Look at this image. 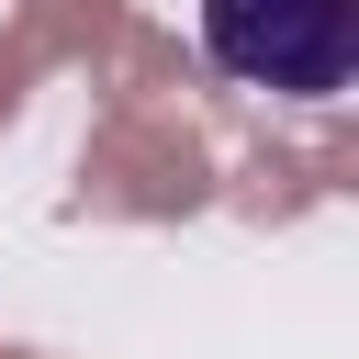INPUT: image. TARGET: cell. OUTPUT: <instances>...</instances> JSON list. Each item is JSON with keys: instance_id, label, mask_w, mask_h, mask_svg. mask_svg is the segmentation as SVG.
I'll return each instance as SVG.
<instances>
[{"instance_id": "1", "label": "cell", "mask_w": 359, "mask_h": 359, "mask_svg": "<svg viewBox=\"0 0 359 359\" xmlns=\"http://www.w3.org/2000/svg\"><path fill=\"white\" fill-rule=\"evenodd\" d=\"M202 56L236 90L337 101L359 79V0H202Z\"/></svg>"}]
</instances>
